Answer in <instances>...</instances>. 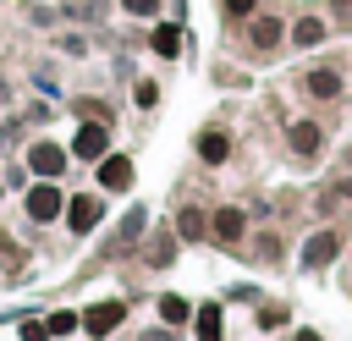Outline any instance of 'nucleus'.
I'll return each mask as SVG.
<instances>
[{
	"label": "nucleus",
	"mask_w": 352,
	"mask_h": 341,
	"mask_svg": "<svg viewBox=\"0 0 352 341\" xmlns=\"http://www.w3.org/2000/svg\"><path fill=\"white\" fill-rule=\"evenodd\" d=\"M28 220H55V214H66V198H60V187L55 182H38V187H28Z\"/></svg>",
	"instance_id": "f257e3e1"
},
{
	"label": "nucleus",
	"mask_w": 352,
	"mask_h": 341,
	"mask_svg": "<svg viewBox=\"0 0 352 341\" xmlns=\"http://www.w3.org/2000/svg\"><path fill=\"white\" fill-rule=\"evenodd\" d=\"M72 154H77V160H104V154H110V132H104V121H82V132L72 138Z\"/></svg>",
	"instance_id": "f03ea898"
},
{
	"label": "nucleus",
	"mask_w": 352,
	"mask_h": 341,
	"mask_svg": "<svg viewBox=\"0 0 352 341\" xmlns=\"http://www.w3.org/2000/svg\"><path fill=\"white\" fill-rule=\"evenodd\" d=\"M99 220H104V204H99L94 192H82V198H66V226H72L77 236H82V231H94Z\"/></svg>",
	"instance_id": "7ed1b4c3"
},
{
	"label": "nucleus",
	"mask_w": 352,
	"mask_h": 341,
	"mask_svg": "<svg viewBox=\"0 0 352 341\" xmlns=\"http://www.w3.org/2000/svg\"><path fill=\"white\" fill-rule=\"evenodd\" d=\"M121 319H126V302H94V308L82 314V330H88V336L99 341V336H110V330H116Z\"/></svg>",
	"instance_id": "20e7f679"
},
{
	"label": "nucleus",
	"mask_w": 352,
	"mask_h": 341,
	"mask_svg": "<svg viewBox=\"0 0 352 341\" xmlns=\"http://www.w3.org/2000/svg\"><path fill=\"white\" fill-rule=\"evenodd\" d=\"M28 165H33L44 182H55V176L66 170V148H60V143H33V148H28Z\"/></svg>",
	"instance_id": "39448f33"
},
{
	"label": "nucleus",
	"mask_w": 352,
	"mask_h": 341,
	"mask_svg": "<svg viewBox=\"0 0 352 341\" xmlns=\"http://www.w3.org/2000/svg\"><path fill=\"white\" fill-rule=\"evenodd\" d=\"M99 187L104 192H126L132 187V160L126 154H104L99 160Z\"/></svg>",
	"instance_id": "423d86ee"
},
{
	"label": "nucleus",
	"mask_w": 352,
	"mask_h": 341,
	"mask_svg": "<svg viewBox=\"0 0 352 341\" xmlns=\"http://www.w3.org/2000/svg\"><path fill=\"white\" fill-rule=\"evenodd\" d=\"M336 248H341V242H336V231H319V236H308L302 264H314V270H319V264H330V258H336Z\"/></svg>",
	"instance_id": "0eeeda50"
},
{
	"label": "nucleus",
	"mask_w": 352,
	"mask_h": 341,
	"mask_svg": "<svg viewBox=\"0 0 352 341\" xmlns=\"http://www.w3.org/2000/svg\"><path fill=\"white\" fill-rule=\"evenodd\" d=\"M242 226H248V220H242V209H214V220H209V231H214L220 242H236V236H242Z\"/></svg>",
	"instance_id": "6e6552de"
},
{
	"label": "nucleus",
	"mask_w": 352,
	"mask_h": 341,
	"mask_svg": "<svg viewBox=\"0 0 352 341\" xmlns=\"http://www.w3.org/2000/svg\"><path fill=\"white\" fill-rule=\"evenodd\" d=\"M198 154H204V165H220V160H226V154H231V138H226V132H214V126H209V132H204V138H198Z\"/></svg>",
	"instance_id": "1a4fd4ad"
},
{
	"label": "nucleus",
	"mask_w": 352,
	"mask_h": 341,
	"mask_svg": "<svg viewBox=\"0 0 352 341\" xmlns=\"http://www.w3.org/2000/svg\"><path fill=\"white\" fill-rule=\"evenodd\" d=\"M192 319H198V341H220V330H226V319H220V308H214V302H204V308H198Z\"/></svg>",
	"instance_id": "9d476101"
},
{
	"label": "nucleus",
	"mask_w": 352,
	"mask_h": 341,
	"mask_svg": "<svg viewBox=\"0 0 352 341\" xmlns=\"http://www.w3.org/2000/svg\"><path fill=\"white\" fill-rule=\"evenodd\" d=\"M324 33H330V28H324V16H302V22L292 28V38H297L302 50H308V44H324Z\"/></svg>",
	"instance_id": "9b49d317"
},
{
	"label": "nucleus",
	"mask_w": 352,
	"mask_h": 341,
	"mask_svg": "<svg viewBox=\"0 0 352 341\" xmlns=\"http://www.w3.org/2000/svg\"><path fill=\"white\" fill-rule=\"evenodd\" d=\"M148 44H154V55H182V28H176V22H165V28H154V38H148Z\"/></svg>",
	"instance_id": "f8f14e48"
},
{
	"label": "nucleus",
	"mask_w": 352,
	"mask_h": 341,
	"mask_svg": "<svg viewBox=\"0 0 352 341\" xmlns=\"http://www.w3.org/2000/svg\"><path fill=\"white\" fill-rule=\"evenodd\" d=\"M308 94H314V99H336V94H341V77H336L330 66H324V72H308Z\"/></svg>",
	"instance_id": "ddd939ff"
},
{
	"label": "nucleus",
	"mask_w": 352,
	"mask_h": 341,
	"mask_svg": "<svg viewBox=\"0 0 352 341\" xmlns=\"http://www.w3.org/2000/svg\"><path fill=\"white\" fill-rule=\"evenodd\" d=\"M280 28H286V22L258 16V22H253V44H258V50H275V44H280Z\"/></svg>",
	"instance_id": "4468645a"
},
{
	"label": "nucleus",
	"mask_w": 352,
	"mask_h": 341,
	"mask_svg": "<svg viewBox=\"0 0 352 341\" xmlns=\"http://www.w3.org/2000/svg\"><path fill=\"white\" fill-rule=\"evenodd\" d=\"M292 148H297V154H314V148H319V126H314V121H297V126H292Z\"/></svg>",
	"instance_id": "2eb2a0df"
},
{
	"label": "nucleus",
	"mask_w": 352,
	"mask_h": 341,
	"mask_svg": "<svg viewBox=\"0 0 352 341\" xmlns=\"http://www.w3.org/2000/svg\"><path fill=\"white\" fill-rule=\"evenodd\" d=\"M160 319H165V324H182V319H192L187 297H160Z\"/></svg>",
	"instance_id": "dca6fc26"
},
{
	"label": "nucleus",
	"mask_w": 352,
	"mask_h": 341,
	"mask_svg": "<svg viewBox=\"0 0 352 341\" xmlns=\"http://www.w3.org/2000/svg\"><path fill=\"white\" fill-rule=\"evenodd\" d=\"M44 324H50V336H55V341H66V336H72V330L82 324V314H72V308H66V314H50Z\"/></svg>",
	"instance_id": "f3484780"
},
{
	"label": "nucleus",
	"mask_w": 352,
	"mask_h": 341,
	"mask_svg": "<svg viewBox=\"0 0 352 341\" xmlns=\"http://www.w3.org/2000/svg\"><path fill=\"white\" fill-rule=\"evenodd\" d=\"M176 226H182V236H187V242H192V236H204V231H209V220H204V214H198V209H182V220H176Z\"/></svg>",
	"instance_id": "a211bd4d"
},
{
	"label": "nucleus",
	"mask_w": 352,
	"mask_h": 341,
	"mask_svg": "<svg viewBox=\"0 0 352 341\" xmlns=\"http://www.w3.org/2000/svg\"><path fill=\"white\" fill-rule=\"evenodd\" d=\"M170 253H176V242H170V236L148 242V264H170Z\"/></svg>",
	"instance_id": "6ab92c4d"
},
{
	"label": "nucleus",
	"mask_w": 352,
	"mask_h": 341,
	"mask_svg": "<svg viewBox=\"0 0 352 341\" xmlns=\"http://www.w3.org/2000/svg\"><path fill=\"white\" fill-rule=\"evenodd\" d=\"M226 6V16H253L258 11V0H220Z\"/></svg>",
	"instance_id": "aec40b11"
},
{
	"label": "nucleus",
	"mask_w": 352,
	"mask_h": 341,
	"mask_svg": "<svg viewBox=\"0 0 352 341\" xmlns=\"http://www.w3.org/2000/svg\"><path fill=\"white\" fill-rule=\"evenodd\" d=\"M121 11H132V16H154L160 0H121Z\"/></svg>",
	"instance_id": "412c9836"
},
{
	"label": "nucleus",
	"mask_w": 352,
	"mask_h": 341,
	"mask_svg": "<svg viewBox=\"0 0 352 341\" xmlns=\"http://www.w3.org/2000/svg\"><path fill=\"white\" fill-rule=\"evenodd\" d=\"M22 341H50V324H22Z\"/></svg>",
	"instance_id": "4be33fe9"
},
{
	"label": "nucleus",
	"mask_w": 352,
	"mask_h": 341,
	"mask_svg": "<svg viewBox=\"0 0 352 341\" xmlns=\"http://www.w3.org/2000/svg\"><path fill=\"white\" fill-rule=\"evenodd\" d=\"M143 341H176V336H170V330H148Z\"/></svg>",
	"instance_id": "5701e85b"
},
{
	"label": "nucleus",
	"mask_w": 352,
	"mask_h": 341,
	"mask_svg": "<svg viewBox=\"0 0 352 341\" xmlns=\"http://www.w3.org/2000/svg\"><path fill=\"white\" fill-rule=\"evenodd\" d=\"M336 16H352V0H336Z\"/></svg>",
	"instance_id": "b1692460"
},
{
	"label": "nucleus",
	"mask_w": 352,
	"mask_h": 341,
	"mask_svg": "<svg viewBox=\"0 0 352 341\" xmlns=\"http://www.w3.org/2000/svg\"><path fill=\"white\" fill-rule=\"evenodd\" d=\"M297 341H324V336H314V330H297Z\"/></svg>",
	"instance_id": "393cba45"
}]
</instances>
